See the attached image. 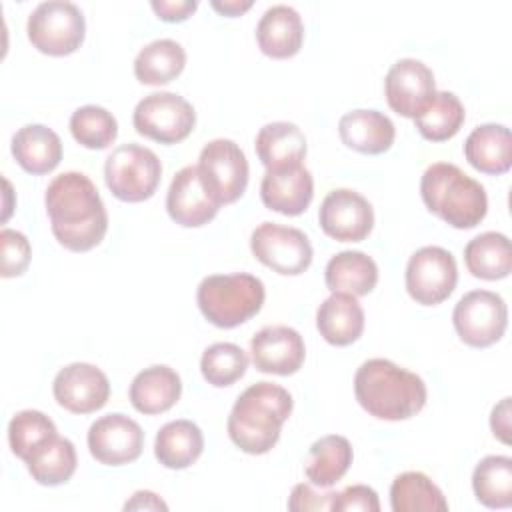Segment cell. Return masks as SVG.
<instances>
[{"instance_id": "1", "label": "cell", "mask_w": 512, "mask_h": 512, "mask_svg": "<svg viewBox=\"0 0 512 512\" xmlns=\"http://www.w3.org/2000/svg\"><path fill=\"white\" fill-rule=\"evenodd\" d=\"M46 214L54 238L72 252L96 248L108 230V214L94 182L82 172H62L46 188Z\"/></svg>"}, {"instance_id": "2", "label": "cell", "mask_w": 512, "mask_h": 512, "mask_svg": "<svg viewBox=\"0 0 512 512\" xmlns=\"http://www.w3.org/2000/svg\"><path fill=\"white\" fill-rule=\"evenodd\" d=\"M358 404L378 420H408L426 404L424 380L386 358H370L354 376Z\"/></svg>"}, {"instance_id": "3", "label": "cell", "mask_w": 512, "mask_h": 512, "mask_svg": "<svg viewBox=\"0 0 512 512\" xmlns=\"http://www.w3.org/2000/svg\"><path fill=\"white\" fill-rule=\"evenodd\" d=\"M292 396L272 382L248 386L234 402L228 416V436L246 454L270 452L282 432V424L292 414Z\"/></svg>"}, {"instance_id": "4", "label": "cell", "mask_w": 512, "mask_h": 512, "mask_svg": "<svg viewBox=\"0 0 512 512\" xmlns=\"http://www.w3.org/2000/svg\"><path fill=\"white\" fill-rule=\"evenodd\" d=\"M420 196L432 214L458 230L478 226L488 212L484 186L448 162H436L424 170Z\"/></svg>"}, {"instance_id": "5", "label": "cell", "mask_w": 512, "mask_h": 512, "mask_svg": "<svg viewBox=\"0 0 512 512\" xmlns=\"http://www.w3.org/2000/svg\"><path fill=\"white\" fill-rule=\"evenodd\" d=\"M264 298L262 280L246 272L206 276L196 290L202 316L218 328H236L248 322L260 312Z\"/></svg>"}, {"instance_id": "6", "label": "cell", "mask_w": 512, "mask_h": 512, "mask_svg": "<svg viewBox=\"0 0 512 512\" xmlns=\"http://www.w3.org/2000/svg\"><path fill=\"white\" fill-rule=\"evenodd\" d=\"M162 178L160 158L146 146L122 144L104 164V180L122 202H144L154 196Z\"/></svg>"}, {"instance_id": "7", "label": "cell", "mask_w": 512, "mask_h": 512, "mask_svg": "<svg viewBox=\"0 0 512 512\" xmlns=\"http://www.w3.org/2000/svg\"><path fill=\"white\" fill-rule=\"evenodd\" d=\"M26 32L38 52L48 56H68L82 46L86 20L76 4L48 0L32 10Z\"/></svg>"}, {"instance_id": "8", "label": "cell", "mask_w": 512, "mask_h": 512, "mask_svg": "<svg viewBox=\"0 0 512 512\" xmlns=\"http://www.w3.org/2000/svg\"><path fill=\"white\" fill-rule=\"evenodd\" d=\"M132 122L138 134L160 144H176L194 130L196 112L180 94L152 92L136 104Z\"/></svg>"}, {"instance_id": "9", "label": "cell", "mask_w": 512, "mask_h": 512, "mask_svg": "<svg viewBox=\"0 0 512 512\" xmlns=\"http://www.w3.org/2000/svg\"><path fill=\"white\" fill-rule=\"evenodd\" d=\"M452 322L464 344L472 348H488L504 336L508 326V308L500 294L490 290H472L454 306Z\"/></svg>"}, {"instance_id": "10", "label": "cell", "mask_w": 512, "mask_h": 512, "mask_svg": "<svg viewBox=\"0 0 512 512\" xmlns=\"http://www.w3.org/2000/svg\"><path fill=\"white\" fill-rule=\"evenodd\" d=\"M198 170L204 188L220 206L236 202L248 186V160L230 138L210 140L200 152Z\"/></svg>"}, {"instance_id": "11", "label": "cell", "mask_w": 512, "mask_h": 512, "mask_svg": "<svg viewBox=\"0 0 512 512\" xmlns=\"http://www.w3.org/2000/svg\"><path fill=\"white\" fill-rule=\"evenodd\" d=\"M250 250L258 262L284 276H298L312 264L308 236L292 226L262 222L250 236Z\"/></svg>"}, {"instance_id": "12", "label": "cell", "mask_w": 512, "mask_h": 512, "mask_svg": "<svg viewBox=\"0 0 512 512\" xmlns=\"http://www.w3.org/2000/svg\"><path fill=\"white\" fill-rule=\"evenodd\" d=\"M458 266L454 256L440 246L416 250L406 264V290L422 306L444 302L456 288Z\"/></svg>"}, {"instance_id": "13", "label": "cell", "mask_w": 512, "mask_h": 512, "mask_svg": "<svg viewBox=\"0 0 512 512\" xmlns=\"http://www.w3.org/2000/svg\"><path fill=\"white\" fill-rule=\"evenodd\" d=\"M384 92L388 106L396 114L414 120L434 100V74L416 58H402L390 66L384 80Z\"/></svg>"}, {"instance_id": "14", "label": "cell", "mask_w": 512, "mask_h": 512, "mask_svg": "<svg viewBox=\"0 0 512 512\" xmlns=\"http://www.w3.org/2000/svg\"><path fill=\"white\" fill-rule=\"evenodd\" d=\"M318 222L324 234L338 242H362L372 232L374 210L356 190L336 188L322 200Z\"/></svg>"}, {"instance_id": "15", "label": "cell", "mask_w": 512, "mask_h": 512, "mask_svg": "<svg viewBox=\"0 0 512 512\" xmlns=\"http://www.w3.org/2000/svg\"><path fill=\"white\" fill-rule=\"evenodd\" d=\"M86 442L92 458L100 464L124 466L140 458L144 432L136 420L114 412L92 422Z\"/></svg>"}, {"instance_id": "16", "label": "cell", "mask_w": 512, "mask_h": 512, "mask_svg": "<svg viewBox=\"0 0 512 512\" xmlns=\"http://www.w3.org/2000/svg\"><path fill=\"white\" fill-rule=\"evenodd\" d=\"M56 402L72 414H90L100 410L110 396L106 374L88 362H72L58 370L52 382Z\"/></svg>"}, {"instance_id": "17", "label": "cell", "mask_w": 512, "mask_h": 512, "mask_svg": "<svg viewBox=\"0 0 512 512\" xmlns=\"http://www.w3.org/2000/svg\"><path fill=\"white\" fill-rule=\"evenodd\" d=\"M166 210L184 228L204 226L218 214L220 204L204 188L198 166H184L176 172L166 194Z\"/></svg>"}, {"instance_id": "18", "label": "cell", "mask_w": 512, "mask_h": 512, "mask_svg": "<svg viewBox=\"0 0 512 512\" xmlns=\"http://www.w3.org/2000/svg\"><path fill=\"white\" fill-rule=\"evenodd\" d=\"M252 362L264 374L290 376L300 370L306 348L298 330L290 326H266L250 340Z\"/></svg>"}, {"instance_id": "19", "label": "cell", "mask_w": 512, "mask_h": 512, "mask_svg": "<svg viewBox=\"0 0 512 512\" xmlns=\"http://www.w3.org/2000/svg\"><path fill=\"white\" fill-rule=\"evenodd\" d=\"M314 196L310 170L300 164L286 170H266L260 184V198L266 208L284 216L302 214Z\"/></svg>"}, {"instance_id": "20", "label": "cell", "mask_w": 512, "mask_h": 512, "mask_svg": "<svg viewBox=\"0 0 512 512\" xmlns=\"http://www.w3.org/2000/svg\"><path fill=\"white\" fill-rule=\"evenodd\" d=\"M256 40L262 54L284 60L300 52L304 40V24L300 14L286 4L270 6L256 26Z\"/></svg>"}, {"instance_id": "21", "label": "cell", "mask_w": 512, "mask_h": 512, "mask_svg": "<svg viewBox=\"0 0 512 512\" xmlns=\"http://www.w3.org/2000/svg\"><path fill=\"white\" fill-rule=\"evenodd\" d=\"M340 140L360 154H382L396 138L394 122L378 110H352L338 122Z\"/></svg>"}, {"instance_id": "22", "label": "cell", "mask_w": 512, "mask_h": 512, "mask_svg": "<svg viewBox=\"0 0 512 512\" xmlns=\"http://www.w3.org/2000/svg\"><path fill=\"white\" fill-rule=\"evenodd\" d=\"M316 328L332 346H348L364 332V310L356 296L332 292L316 312Z\"/></svg>"}, {"instance_id": "23", "label": "cell", "mask_w": 512, "mask_h": 512, "mask_svg": "<svg viewBox=\"0 0 512 512\" xmlns=\"http://www.w3.org/2000/svg\"><path fill=\"white\" fill-rule=\"evenodd\" d=\"M182 394V380L176 370L154 364L138 372L130 384V402L140 414H162L170 410Z\"/></svg>"}, {"instance_id": "24", "label": "cell", "mask_w": 512, "mask_h": 512, "mask_svg": "<svg viewBox=\"0 0 512 512\" xmlns=\"http://www.w3.org/2000/svg\"><path fill=\"white\" fill-rule=\"evenodd\" d=\"M256 154L266 170L300 166L306 156V136L294 122H270L256 134Z\"/></svg>"}, {"instance_id": "25", "label": "cell", "mask_w": 512, "mask_h": 512, "mask_svg": "<svg viewBox=\"0 0 512 512\" xmlns=\"http://www.w3.org/2000/svg\"><path fill=\"white\" fill-rule=\"evenodd\" d=\"M12 156L26 172L48 174L62 160V140L44 124H26L12 136Z\"/></svg>"}, {"instance_id": "26", "label": "cell", "mask_w": 512, "mask_h": 512, "mask_svg": "<svg viewBox=\"0 0 512 512\" xmlns=\"http://www.w3.org/2000/svg\"><path fill=\"white\" fill-rule=\"evenodd\" d=\"M464 156L484 174H504L512 166V136L502 124H482L464 142Z\"/></svg>"}, {"instance_id": "27", "label": "cell", "mask_w": 512, "mask_h": 512, "mask_svg": "<svg viewBox=\"0 0 512 512\" xmlns=\"http://www.w3.org/2000/svg\"><path fill=\"white\" fill-rule=\"evenodd\" d=\"M324 280L332 292L366 296L378 282V266L360 250H344L328 260Z\"/></svg>"}, {"instance_id": "28", "label": "cell", "mask_w": 512, "mask_h": 512, "mask_svg": "<svg viewBox=\"0 0 512 512\" xmlns=\"http://www.w3.org/2000/svg\"><path fill=\"white\" fill-rule=\"evenodd\" d=\"M204 450L202 430L192 420H172L164 424L154 442L158 462L170 470L192 466Z\"/></svg>"}, {"instance_id": "29", "label": "cell", "mask_w": 512, "mask_h": 512, "mask_svg": "<svg viewBox=\"0 0 512 512\" xmlns=\"http://www.w3.org/2000/svg\"><path fill=\"white\" fill-rule=\"evenodd\" d=\"M354 458L348 438L338 434H328L318 438L308 452L304 466L306 478L320 488L334 486L350 468Z\"/></svg>"}, {"instance_id": "30", "label": "cell", "mask_w": 512, "mask_h": 512, "mask_svg": "<svg viewBox=\"0 0 512 512\" xmlns=\"http://www.w3.org/2000/svg\"><path fill=\"white\" fill-rule=\"evenodd\" d=\"M468 272L480 280H500L512 270V248L508 236L484 232L472 238L464 248Z\"/></svg>"}, {"instance_id": "31", "label": "cell", "mask_w": 512, "mask_h": 512, "mask_svg": "<svg viewBox=\"0 0 512 512\" xmlns=\"http://www.w3.org/2000/svg\"><path fill=\"white\" fill-rule=\"evenodd\" d=\"M186 66L184 48L170 38H160L146 44L134 60V76L148 86L172 82Z\"/></svg>"}, {"instance_id": "32", "label": "cell", "mask_w": 512, "mask_h": 512, "mask_svg": "<svg viewBox=\"0 0 512 512\" xmlns=\"http://www.w3.org/2000/svg\"><path fill=\"white\" fill-rule=\"evenodd\" d=\"M390 506L394 512H444L442 490L424 472H402L392 480Z\"/></svg>"}, {"instance_id": "33", "label": "cell", "mask_w": 512, "mask_h": 512, "mask_svg": "<svg viewBox=\"0 0 512 512\" xmlns=\"http://www.w3.org/2000/svg\"><path fill=\"white\" fill-rule=\"evenodd\" d=\"M472 490L486 508L512 506V458L486 456L472 472Z\"/></svg>"}, {"instance_id": "34", "label": "cell", "mask_w": 512, "mask_h": 512, "mask_svg": "<svg viewBox=\"0 0 512 512\" xmlns=\"http://www.w3.org/2000/svg\"><path fill=\"white\" fill-rule=\"evenodd\" d=\"M76 464V448L62 436H54L26 460L30 476L42 486H60L68 482L76 472Z\"/></svg>"}, {"instance_id": "35", "label": "cell", "mask_w": 512, "mask_h": 512, "mask_svg": "<svg viewBox=\"0 0 512 512\" xmlns=\"http://www.w3.org/2000/svg\"><path fill=\"white\" fill-rule=\"evenodd\" d=\"M466 118L464 106L454 92L440 90L434 94L430 106L414 118L420 136L430 142H444L458 134Z\"/></svg>"}, {"instance_id": "36", "label": "cell", "mask_w": 512, "mask_h": 512, "mask_svg": "<svg viewBox=\"0 0 512 512\" xmlns=\"http://www.w3.org/2000/svg\"><path fill=\"white\" fill-rule=\"evenodd\" d=\"M54 436H58L56 424L40 410L16 412L8 424L10 450L24 462Z\"/></svg>"}, {"instance_id": "37", "label": "cell", "mask_w": 512, "mask_h": 512, "mask_svg": "<svg viewBox=\"0 0 512 512\" xmlns=\"http://www.w3.org/2000/svg\"><path fill=\"white\" fill-rule=\"evenodd\" d=\"M70 132L80 146L90 150H104L116 140L118 122L106 108L88 104L72 112Z\"/></svg>"}, {"instance_id": "38", "label": "cell", "mask_w": 512, "mask_h": 512, "mask_svg": "<svg viewBox=\"0 0 512 512\" xmlns=\"http://www.w3.org/2000/svg\"><path fill=\"white\" fill-rule=\"evenodd\" d=\"M248 356L232 342H216L202 352L200 372L204 380L216 388L232 386L246 374Z\"/></svg>"}, {"instance_id": "39", "label": "cell", "mask_w": 512, "mask_h": 512, "mask_svg": "<svg viewBox=\"0 0 512 512\" xmlns=\"http://www.w3.org/2000/svg\"><path fill=\"white\" fill-rule=\"evenodd\" d=\"M0 248H2V266H0L2 278H14L24 274L32 256L28 238L18 230L2 228Z\"/></svg>"}, {"instance_id": "40", "label": "cell", "mask_w": 512, "mask_h": 512, "mask_svg": "<svg viewBox=\"0 0 512 512\" xmlns=\"http://www.w3.org/2000/svg\"><path fill=\"white\" fill-rule=\"evenodd\" d=\"M330 510L334 512H378L380 502L374 488L364 484H354L344 488L342 492H334Z\"/></svg>"}, {"instance_id": "41", "label": "cell", "mask_w": 512, "mask_h": 512, "mask_svg": "<svg viewBox=\"0 0 512 512\" xmlns=\"http://www.w3.org/2000/svg\"><path fill=\"white\" fill-rule=\"evenodd\" d=\"M334 492H316L310 484H296L290 492L288 510L304 512V510H330Z\"/></svg>"}, {"instance_id": "42", "label": "cell", "mask_w": 512, "mask_h": 512, "mask_svg": "<svg viewBox=\"0 0 512 512\" xmlns=\"http://www.w3.org/2000/svg\"><path fill=\"white\" fill-rule=\"evenodd\" d=\"M152 10L164 22H184L198 8L196 0H152Z\"/></svg>"}, {"instance_id": "43", "label": "cell", "mask_w": 512, "mask_h": 512, "mask_svg": "<svg viewBox=\"0 0 512 512\" xmlns=\"http://www.w3.org/2000/svg\"><path fill=\"white\" fill-rule=\"evenodd\" d=\"M490 428L494 432V436L504 442L510 444V398H502L490 414Z\"/></svg>"}, {"instance_id": "44", "label": "cell", "mask_w": 512, "mask_h": 512, "mask_svg": "<svg viewBox=\"0 0 512 512\" xmlns=\"http://www.w3.org/2000/svg\"><path fill=\"white\" fill-rule=\"evenodd\" d=\"M124 510H168V506L158 494L150 490H138L124 504Z\"/></svg>"}, {"instance_id": "45", "label": "cell", "mask_w": 512, "mask_h": 512, "mask_svg": "<svg viewBox=\"0 0 512 512\" xmlns=\"http://www.w3.org/2000/svg\"><path fill=\"white\" fill-rule=\"evenodd\" d=\"M210 6H212L218 14L228 16V18H234V16H240V14H244L246 10H250V8H252V0H224V2L212 0Z\"/></svg>"}]
</instances>
